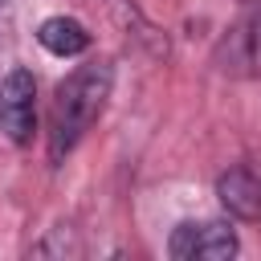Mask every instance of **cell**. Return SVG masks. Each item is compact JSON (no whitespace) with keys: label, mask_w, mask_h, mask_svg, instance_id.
I'll list each match as a JSON object with an SVG mask.
<instances>
[{"label":"cell","mask_w":261,"mask_h":261,"mask_svg":"<svg viewBox=\"0 0 261 261\" xmlns=\"http://www.w3.org/2000/svg\"><path fill=\"white\" fill-rule=\"evenodd\" d=\"M114 86V69L110 61H86L77 65L53 98V122H49V159L65 163V155L82 143V135L94 126V118L102 114L106 98Z\"/></svg>","instance_id":"cell-1"},{"label":"cell","mask_w":261,"mask_h":261,"mask_svg":"<svg viewBox=\"0 0 261 261\" xmlns=\"http://www.w3.org/2000/svg\"><path fill=\"white\" fill-rule=\"evenodd\" d=\"M241 241L232 232V224L224 220H184L175 224L171 241H167V253L175 261H224V257H237Z\"/></svg>","instance_id":"cell-2"},{"label":"cell","mask_w":261,"mask_h":261,"mask_svg":"<svg viewBox=\"0 0 261 261\" xmlns=\"http://www.w3.org/2000/svg\"><path fill=\"white\" fill-rule=\"evenodd\" d=\"M0 130L16 147H24L37 130V82L24 65L8 69L0 82Z\"/></svg>","instance_id":"cell-3"},{"label":"cell","mask_w":261,"mask_h":261,"mask_svg":"<svg viewBox=\"0 0 261 261\" xmlns=\"http://www.w3.org/2000/svg\"><path fill=\"white\" fill-rule=\"evenodd\" d=\"M216 200L237 220H261V179L249 167H228L216 175Z\"/></svg>","instance_id":"cell-4"},{"label":"cell","mask_w":261,"mask_h":261,"mask_svg":"<svg viewBox=\"0 0 261 261\" xmlns=\"http://www.w3.org/2000/svg\"><path fill=\"white\" fill-rule=\"evenodd\" d=\"M37 41H41V49L53 53V57H82V53L90 49V33H86V24L73 20V16H49V20H41Z\"/></svg>","instance_id":"cell-5"},{"label":"cell","mask_w":261,"mask_h":261,"mask_svg":"<svg viewBox=\"0 0 261 261\" xmlns=\"http://www.w3.org/2000/svg\"><path fill=\"white\" fill-rule=\"evenodd\" d=\"M237 37H241L245 61H249L253 69H261V12H257V16H253V20H249V24H245V29L237 33Z\"/></svg>","instance_id":"cell-6"}]
</instances>
